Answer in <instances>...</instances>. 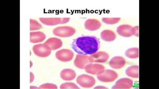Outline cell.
I'll return each instance as SVG.
<instances>
[{"instance_id":"6da1fadb","label":"cell","mask_w":159,"mask_h":89,"mask_svg":"<svg viewBox=\"0 0 159 89\" xmlns=\"http://www.w3.org/2000/svg\"><path fill=\"white\" fill-rule=\"evenodd\" d=\"M99 44L98 39L95 36H82L74 40L72 48L78 54L91 55L98 51Z\"/></svg>"},{"instance_id":"7a4b0ae2","label":"cell","mask_w":159,"mask_h":89,"mask_svg":"<svg viewBox=\"0 0 159 89\" xmlns=\"http://www.w3.org/2000/svg\"><path fill=\"white\" fill-rule=\"evenodd\" d=\"M76 33V30L70 26H59L54 29L53 34L55 36L62 38H68L73 36Z\"/></svg>"},{"instance_id":"3957f363","label":"cell","mask_w":159,"mask_h":89,"mask_svg":"<svg viewBox=\"0 0 159 89\" xmlns=\"http://www.w3.org/2000/svg\"><path fill=\"white\" fill-rule=\"evenodd\" d=\"M77 83L84 88H92L96 84V80L93 77L87 74L79 76L76 80Z\"/></svg>"},{"instance_id":"277c9868","label":"cell","mask_w":159,"mask_h":89,"mask_svg":"<svg viewBox=\"0 0 159 89\" xmlns=\"http://www.w3.org/2000/svg\"><path fill=\"white\" fill-rule=\"evenodd\" d=\"M118 74L115 71L107 69L104 70L102 74L97 75V78L99 81L104 83H109L114 81L118 78Z\"/></svg>"},{"instance_id":"5b68a950","label":"cell","mask_w":159,"mask_h":89,"mask_svg":"<svg viewBox=\"0 0 159 89\" xmlns=\"http://www.w3.org/2000/svg\"><path fill=\"white\" fill-rule=\"evenodd\" d=\"M40 21L47 26H55L57 25L63 24L69 22L70 18H57V17H41L39 18Z\"/></svg>"},{"instance_id":"8992f818","label":"cell","mask_w":159,"mask_h":89,"mask_svg":"<svg viewBox=\"0 0 159 89\" xmlns=\"http://www.w3.org/2000/svg\"><path fill=\"white\" fill-rule=\"evenodd\" d=\"M32 50L36 56L40 57H46L50 55L51 50L44 44H35L32 48Z\"/></svg>"},{"instance_id":"52a82bcc","label":"cell","mask_w":159,"mask_h":89,"mask_svg":"<svg viewBox=\"0 0 159 89\" xmlns=\"http://www.w3.org/2000/svg\"><path fill=\"white\" fill-rule=\"evenodd\" d=\"M74 56V53L69 49H62L57 51L55 57L58 60L62 62H69L72 61Z\"/></svg>"},{"instance_id":"ba28073f","label":"cell","mask_w":159,"mask_h":89,"mask_svg":"<svg viewBox=\"0 0 159 89\" xmlns=\"http://www.w3.org/2000/svg\"><path fill=\"white\" fill-rule=\"evenodd\" d=\"M109 58V55L106 52L100 51L89 56L90 63H104Z\"/></svg>"},{"instance_id":"9c48e42d","label":"cell","mask_w":159,"mask_h":89,"mask_svg":"<svg viewBox=\"0 0 159 89\" xmlns=\"http://www.w3.org/2000/svg\"><path fill=\"white\" fill-rule=\"evenodd\" d=\"M84 70L89 74L98 75L102 74L104 70L105 67L102 64L98 63H89L84 67Z\"/></svg>"},{"instance_id":"30bf717a","label":"cell","mask_w":159,"mask_h":89,"mask_svg":"<svg viewBox=\"0 0 159 89\" xmlns=\"http://www.w3.org/2000/svg\"><path fill=\"white\" fill-rule=\"evenodd\" d=\"M133 82L127 78H121L117 81L116 84L112 87L113 89H129L132 88Z\"/></svg>"},{"instance_id":"8fae6325","label":"cell","mask_w":159,"mask_h":89,"mask_svg":"<svg viewBox=\"0 0 159 89\" xmlns=\"http://www.w3.org/2000/svg\"><path fill=\"white\" fill-rule=\"evenodd\" d=\"M90 63L89 57L84 54H78L74 61V66L77 68L83 69L87 64Z\"/></svg>"},{"instance_id":"7c38bea8","label":"cell","mask_w":159,"mask_h":89,"mask_svg":"<svg viewBox=\"0 0 159 89\" xmlns=\"http://www.w3.org/2000/svg\"><path fill=\"white\" fill-rule=\"evenodd\" d=\"M126 61L123 57L116 56L114 57L109 61V65L112 68L119 69L123 68L125 66Z\"/></svg>"},{"instance_id":"4fadbf2b","label":"cell","mask_w":159,"mask_h":89,"mask_svg":"<svg viewBox=\"0 0 159 89\" xmlns=\"http://www.w3.org/2000/svg\"><path fill=\"white\" fill-rule=\"evenodd\" d=\"M101 22L96 19H89L84 22V28L90 31H97L101 28Z\"/></svg>"},{"instance_id":"5bb4252c","label":"cell","mask_w":159,"mask_h":89,"mask_svg":"<svg viewBox=\"0 0 159 89\" xmlns=\"http://www.w3.org/2000/svg\"><path fill=\"white\" fill-rule=\"evenodd\" d=\"M44 44L47 45L51 51H54L58 49L63 45L62 40L55 37L48 39Z\"/></svg>"},{"instance_id":"9a60e30c","label":"cell","mask_w":159,"mask_h":89,"mask_svg":"<svg viewBox=\"0 0 159 89\" xmlns=\"http://www.w3.org/2000/svg\"><path fill=\"white\" fill-rule=\"evenodd\" d=\"M132 27L127 24L121 25L117 28L116 32L119 35L123 37H130L132 34Z\"/></svg>"},{"instance_id":"2e32d148","label":"cell","mask_w":159,"mask_h":89,"mask_svg":"<svg viewBox=\"0 0 159 89\" xmlns=\"http://www.w3.org/2000/svg\"><path fill=\"white\" fill-rule=\"evenodd\" d=\"M76 72L73 69L69 68H66L61 71L60 73V77L63 80L70 81L73 80L74 79L76 78Z\"/></svg>"},{"instance_id":"e0dca14e","label":"cell","mask_w":159,"mask_h":89,"mask_svg":"<svg viewBox=\"0 0 159 89\" xmlns=\"http://www.w3.org/2000/svg\"><path fill=\"white\" fill-rule=\"evenodd\" d=\"M46 39V35L40 31L31 32L30 33V42L32 43H39L43 42Z\"/></svg>"},{"instance_id":"ac0fdd59","label":"cell","mask_w":159,"mask_h":89,"mask_svg":"<svg viewBox=\"0 0 159 89\" xmlns=\"http://www.w3.org/2000/svg\"><path fill=\"white\" fill-rule=\"evenodd\" d=\"M101 38L105 42H111L116 40V35L114 31L109 30H104L101 32Z\"/></svg>"},{"instance_id":"d6986e66","label":"cell","mask_w":159,"mask_h":89,"mask_svg":"<svg viewBox=\"0 0 159 89\" xmlns=\"http://www.w3.org/2000/svg\"><path fill=\"white\" fill-rule=\"evenodd\" d=\"M125 74L131 78H139V66H132L128 67L126 69Z\"/></svg>"},{"instance_id":"ffe728a7","label":"cell","mask_w":159,"mask_h":89,"mask_svg":"<svg viewBox=\"0 0 159 89\" xmlns=\"http://www.w3.org/2000/svg\"><path fill=\"white\" fill-rule=\"evenodd\" d=\"M125 55L128 58L136 59L139 57V49L138 48H132L127 49L125 52Z\"/></svg>"},{"instance_id":"44dd1931","label":"cell","mask_w":159,"mask_h":89,"mask_svg":"<svg viewBox=\"0 0 159 89\" xmlns=\"http://www.w3.org/2000/svg\"><path fill=\"white\" fill-rule=\"evenodd\" d=\"M120 20L119 17H112V18H102V21L107 25H113L118 23Z\"/></svg>"},{"instance_id":"7402d4cb","label":"cell","mask_w":159,"mask_h":89,"mask_svg":"<svg viewBox=\"0 0 159 89\" xmlns=\"http://www.w3.org/2000/svg\"><path fill=\"white\" fill-rule=\"evenodd\" d=\"M42 28V25L35 20L30 19V30L34 31Z\"/></svg>"},{"instance_id":"603a6c76","label":"cell","mask_w":159,"mask_h":89,"mask_svg":"<svg viewBox=\"0 0 159 89\" xmlns=\"http://www.w3.org/2000/svg\"><path fill=\"white\" fill-rule=\"evenodd\" d=\"M60 88L61 89H80L77 85L75 84L74 83H70V82H68V83H65L63 84H62L60 87Z\"/></svg>"},{"instance_id":"cb8c5ba5","label":"cell","mask_w":159,"mask_h":89,"mask_svg":"<svg viewBox=\"0 0 159 89\" xmlns=\"http://www.w3.org/2000/svg\"><path fill=\"white\" fill-rule=\"evenodd\" d=\"M39 88L43 89H58V87L52 83H45L40 86Z\"/></svg>"},{"instance_id":"d4e9b609","label":"cell","mask_w":159,"mask_h":89,"mask_svg":"<svg viewBox=\"0 0 159 89\" xmlns=\"http://www.w3.org/2000/svg\"><path fill=\"white\" fill-rule=\"evenodd\" d=\"M131 32L132 36H135L137 37H139V26L132 27Z\"/></svg>"},{"instance_id":"484cf974","label":"cell","mask_w":159,"mask_h":89,"mask_svg":"<svg viewBox=\"0 0 159 89\" xmlns=\"http://www.w3.org/2000/svg\"><path fill=\"white\" fill-rule=\"evenodd\" d=\"M34 79V76L32 72L30 73V83H32Z\"/></svg>"},{"instance_id":"4316f807","label":"cell","mask_w":159,"mask_h":89,"mask_svg":"<svg viewBox=\"0 0 159 89\" xmlns=\"http://www.w3.org/2000/svg\"><path fill=\"white\" fill-rule=\"evenodd\" d=\"M94 89H107V87L104 86H98L96 87H94Z\"/></svg>"},{"instance_id":"83f0119b","label":"cell","mask_w":159,"mask_h":89,"mask_svg":"<svg viewBox=\"0 0 159 89\" xmlns=\"http://www.w3.org/2000/svg\"><path fill=\"white\" fill-rule=\"evenodd\" d=\"M30 89H39V88H38L37 87H34V86H30Z\"/></svg>"}]
</instances>
